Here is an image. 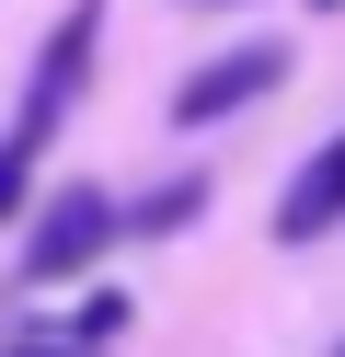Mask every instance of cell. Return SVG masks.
<instances>
[{
  "label": "cell",
  "mask_w": 345,
  "mask_h": 357,
  "mask_svg": "<svg viewBox=\"0 0 345 357\" xmlns=\"http://www.w3.org/2000/svg\"><path fill=\"white\" fill-rule=\"evenodd\" d=\"M322 231H345V139H322L276 196V242H322Z\"/></svg>",
  "instance_id": "277c9868"
},
{
  "label": "cell",
  "mask_w": 345,
  "mask_h": 357,
  "mask_svg": "<svg viewBox=\"0 0 345 357\" xmlns=\"http://www.w3.org/2000/svg\"><path fill=\"white\" fill-rule=\"evenodd\" d=\"M92 58H104V0H69L58 35H46L35 70H23V116H12V139H23V150H46V139L69 127V104L92 93Z\"/></svg>",
  "instance_id": "6da1fadb"
},
{
  "label": "cell",
  "mask_w": 345,
  "mask_h": 357,
  "mask_svg": "<svg viewBox=\"0 0 345 357\" xmlns=\"http://www.w3.org/2000/svg\"><path fill=\"white\" fill-rule=\"evenodd\" d=\"M23 208H35V150L0 139V219H23Z\"/></svg>",
  "instance_id": "8992f818"
},
{
  "label": "cell",
  "mask_w": 345,
  "mask_h": 357,
  "mask_svg": "<svg viewBox=\"0 0 345 357\" xmlns=\"http://www.w3.org/2000/svg\"><path fill=\"white\" fill-rule=\"evenodd\" d=\"M104 242H115V196L104 185H58L35 208V231H23V277H35V288H69L81 265H104Z\"/></svg>",
  "instance_id": "7a4b0ae2"
},
{
  "label": "cell",
  "mask_w": 345,
  "mask_h": 357,
  "mask_svg": "<svg viewBox=\"0 0 345 357\" xmlns=\"http://www.w3.org/2000/svg\"><path fill=\"white\" fill-rule=\"evenodd\" d=\"M184 12H230V0H184Z\"/></svg>",
  "instance_id": "9c48e42d"
},
{
  "label": "cell",
  "mask_w": 345,
  "mask_h": 357,
  "mask_svg": "<svg viewBox=\"0 0 345 357\" xmlns=\"http://www.w3.org/2000/svg\"><path fill=\"white\" fill-rule=\"evenodd\" d=\"M0 357H92V346H81V334H12Z\"/></svg>",
  "instance_id": "ba28073f"
},
{
  "label": "cell",
  "mask_w": 345,
  "mask_h": 357,
  "mask_svg": "<svg viewBox=\"0 0 345 357\" xmlns=\"http://www.w3.org/2000/svg\"><path fill=\"white\" fill-rule=\"evenodd\" d=\"M311 12H345V0H311Z\"/></svg>",
  "instance_id": "30bf717a"
},
{
  "label": "cell",
  "mask_w": 345,
  "mask_h": 357,
  "mask_svg": "<svg viewBox=\"0 0 345 357\" xmlns=\"http://www.w3.org/2000/svg\"><path fill=\"white\" fill-rule=\"evenodd\" d=\"M196 219H207V185H196V173H184V185H161V196H138V208H115V231H196Z\"/></svg>",
  "instance_id": "5b68a950"
},
{
  "label": "cell",
  "mask_w": 345,
  "mask_h": 357,
  "mask_svg": "<svg viewBox=\"0 0 345 357\" xmlns=\"http://www.w3.org/2000/svg\"><path fill=\"white\" fill-rule=\"evenodd\" d=\"M288 70H299V58L276 47V35H253V47H219L207 70H184V93H173V127H230L242 104L288 93Z\"/></svg>",
  "instance_id": "3957f363"
},
{
  "label": "cell",
  "mask_w": 345,
  "mask_h": 357,
  "mask_svg": "<svg viewBox=\"0 0 345 357\" xmlns=\"http://www.w3.org/2000/svg\"><path fill=\"white\" fill-rule=\"evenodd\" d=\"M334 357H345V346H334Z\"/></svg>",
  "instance_id": "8fae6325"
},
{
  "label": "cell",
  "mask_w": 345,
  "mask_h": 357,
  "mask_svg": "<svg viewBox=\"0 0 345 357\" xmlns=\"http://www.w3.org/2000/svg\"><path fill=\"white\" fill-rule=\"evenodd\" d=\"M115 323H127V300H115V288H92V300H81V311H69V334H81V346H104V334H115Z\"/></svg>",
  "instance_id": "52a82bcc"
}]
</instances>
